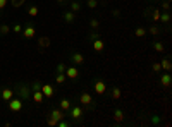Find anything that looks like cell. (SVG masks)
I'll return each mask as SVG.
<instances>
[{
	"label": "cell",
	"instance_id": "cell-1",
	"mask_svg": "<svg viewBox=\"0 0 172 127\" xmlns=\"http://www.w3.org/2000/svg\"><path fill=\"white\" fill-rule=\"evenodd\" d=\"M62 119H65V112H64V110H60V108H55V110H52V112H50L48 126H57V122H59V120H62Z\"/></svg>",
	"mask_w": 172,
	"mask_h": 127
},
{
	"label": "cell",
	"instance_id": "cell-2",
	"mask_svg": "<svg viewBox=\"0 0 172 127\" xmlns=\"http://www.w3.org/2000/svg\"><path fill=\"white\" fill-rule=\"evenodd\" d=\"M9 110H10V112H21V110H22V100H19V98H10V100H9Z\"/></svg>",
	"mask_w": 172,
	"mask_h": 127
},
{
	"label": "cell",
	"instance_id": "cell-3",
	"mask_svg": "<svg viewBox=\"0 0 172 127\" xmlns=\"http://www.w3.org/2000/svg\"><path fill=\"white\" fill-rule=\"evenodd\" d=\"M93 89H95L96 95H103V93L107 91V84H105L102 79H96V81L93 83Z\"/></svg>",
	"mask_w": 172,
	"mask_h": 127
},
{
	"label": "cell",
	"instance_id": "cell-4",
	"mask_svg": "<svg viewBox=\"0 0 172 127\" xmlns=\"http://www.w3.org/2000/svg\"><path fill=\"white\" fill-rule=\"evenodd\" d=\"M79 103H81V105H86V107H91V103H93V96H91L88 91H83V93L79 95Z\"/></svg>",
	"mask_w": 172,
	"mask_h": 127
},
{
	"label": "cell",
	"instance_id": "cell-5",
	"mask_svg": "<svg viewBox=\"0 0 172 127\" xmlns=\"http://www.w3.org/2000/svg\"><path fill=\"white\" fill-rule=\"evenodd\" d=\"M64 74H65V77H69V79H78V77H79V69H78V67H65Z\"/></svg>",
	"mask_w": 172,
	"mask_h": 127
},
{
	"label": "cell",
	"instance_id": "cell-6",
	"mask_svg": "<svg viewBox=\"0 0 172 127\" xmlns=\"http://www.w3.org/2000/svg\"><path fill=\"white\" fill-rule=\"evenodd\" d=\"M21 33H22V36H24V38H28V40H29V38H34L36 29H34V26H26V28H22V31H21Z\"/></svg>",
	"mask_w": 172,
	"mask_h": 127
},
{
	"label": "cell",
	"instance_id": "cell-7",
	"mask_svg": "<svg viewBox=\"0 0 172 127\" xmlns=\"http://www.w3.org/2000/svg\"><path fill=\"white\" fill-rule=\"evenodd\" d=\"M40 91L43 93V96H45V98H52V96H53V93H55V91H53V88H52L50 84H41Z\"/></svg>",
	"mask_w": 172,
	"mask_h": 127
},
{
	"label": "cell",
	"instance_id": "cell-8",
	"mask_svg": "<svg viewBox=\"0 0 172 127\" xmlns=\"http://www.w3.org/2000/svg\"><path fill=\"white\" fill-rule=\"evenodd\" d=\"M69 110H71V117H72L74 120H79V119L83 117V108H81V107H71Z\"/></svg>",
	"mask_w": 172,
	"mask_h": 127
},
{
	"label": "cell",
	"instance_id": "cell-9",
	"mask_svg": "<svg viewBox=\"0 0 172 127\" xmlns=\"http://www.w3.org/2000/svg\"><path fill=\"white\" fill-rule=\"evenodd\" d=\"M160 84H162V88H171V84H172V77H171V74L167 72V74H162L160 76Z\"/></svg>",
	"mask_w": 172,
	"mask_h": 127
},
{
	"label": "cell",
	"instance_id": "cell-10",
	"mask_svg": "<svg viewBox=\"0 0 172 127\" xmlns=\"http://www.w3.org/2000/svg\"><path fill=\"white\" fill-rule=\"evenodd\" d=\"M43 100H45V96H43V93H41L40 89H36V91H33V101H34L36 105H40V103H43Z\"/></svg>",
	"mask_w": 172,
	"mask_h": 127
},
{
	"label": "cell",
	"instance_id": "cell-11",
	"mask_svg": "<svg viewBox=\"0 0 172 127\" xmlns=\"http://www.w3.org/2000/svg\"><path fill=\"white\" fill-rule=\"evenodd\" d=\"M12 96H14V91H12L10 88H3V89H2V100H3V101H9Z\"/></svg>",
	"mask_w": 172,
	"mask_h": 127
},
{
	"label": "cell",
	"instance_id": "cell-12",
	"mask_svg": "<svg viewBox=\"0 0 172 127\" xmlns=\"http://www.w3.org/2000/svg\"><path fill=\"white\" fill-rule=\"evenodd\" d=\"M103 48H105V43H103L100 38H98V40H93V50H95V52H102Z\"/></svg>",
	"mask_w": 172,
	"mask_h": 127
},
{
	"label": "cell",
	"instance_id": "cell-13",
	"mask_svg": "<svg viewBox=\"0 0 172 127\" xmlns=\"http://www.w3.org/2000/svg\"><path fill=\"white\" fill-rule=\"evenodd\" d=\"M72 62L76 64V65H81V64H84V57L81 55V53H72Z\"/></svg>",
	"mask_w": 172,
	"mask_h": 127
},
{
	"label": "cell",
	"instance_id": "cell-14",
	"mask_svg": "<svg viewBox=\"0 0 172 127\" xmlns=\"http://www.w3.org/2000/svg\"><path fill=\"white\" fill-rule=\"evenodd\" d=\"M134 36H136V38H143V36H146V28H143V26L136 28V29H134Z\"/></svg>",
	"mask_w": 172,
	"mask_h": 127
},
{
	"label": "cell",
	"instance_id": "cell-15",
	"mask_svg": "<svg viewBox=\"0 0 172 127\" xmlns=\"http://www.w3.org/2000/svg\"><path fill=\"white\" fill-rule=\"evenodd\" d=\"M160 65H162V69H164L165 72H171V69H172L171 58H165V60H162V62H160Z\"/></svg>",
	"mask_w": 172,
	"mask_h": 127
},
{
	"label": "cell",
	"instance_id": "cell-16",
	"mask_svg": "<svg viewBox=\"0 0 172 127\" xmlns=\"http://www.w3.org/2000/svg\"><path fill=\"white\" fill-rule=\"evenodd\" d=\"M121 96H122V91H121V88H112V100H121Z\"/></svg>",
	"mask_w": 172,
	"mask_h": 127
},
{
	"label": "cell",
	"instance_id": "cell-17",
	"mask_svg": "<svg viewBox=\"0 0 172 127\" xmlns=\"http://www.w3.org/2000/svg\"><path fill=\"white\" fill-rule=\"evenodd\" d=\"M59 108H60V110H64V112H67V110L71 108V101H69V100H65V98H64V100H60Z\"/></svg>",
	"mask_w": 172,
	"mask_h": 127
},
{
	"label": "cell",
	"instance_id": "cell-18",
	"mask_svg": "<svg viewBox=\"0 0 172 127\" xmlns=\"http://www.w3.org/2000/svg\"><path fill=\"white\" fill-rule=\"evenodd\" d=\"M114 120H115V122H117V124H119V122H122V120H124V114H122V112H121V110H119V108H117V110H115V112H114Z\"/></svg>",
	"mask_w": 172,
	"mask_h": 127
},
{
	"label": "cell",
	"instance_id": "cell-19",
	"mask_svg": "<svg viewBox=\"0 0 172 127\" xmlns=\"http://www.w3.org/2000/svg\"><path fill=\"white\" fill-rule=\"evenodd\" d=\"M150 15H152V19H153L155 22H160V9L152 10V12H150Z\"/></svg>",
	"mask_w": 172,
	"mask_h": 127
},
{
	"label": "cell",
	"instance_id": "cell-20",
	"mask_svg": "<svg viewBox=\"0 0 172 127\" xmlns=\"http://www.w3.org/2000/svg\"><path fill=\"white\" fill-rule=\"evenodd\" d=\"M146 33H150V34H153V36H159L162 31H160V28H159V26H152V28H148V29H146Z\"/></svg>",
	"mask_w": 172,
	"mask_h": 127
},
{
	"label": "cell",
	"instance_id": "cell-21",
	"mask_svg": "<svg viewBox=\"0 0 172 127\" xmlns=\"http://www.w3.org/2000/svg\"><path fill=\"white\" fill-rule=\"evenodd\" d=\"M160 21H162V22H169V21H171V14H169V10L160 12Z\"/></svg>",
	"mask_w": 172,
	"mask_h": 127
},
{
	"label": "cell",
	"instance_id": "cell-22",
	"mask_svg": "<svg viewBox=\"0 0 172 127\" xmlns=\"http://www.w3.org/2000/svg\"><path fill=\"white\" fill-rule=\"evenodd\" d=\"M64 19H65V22H72V21H74V12H72V10L65 12V14H64Z\"/></svg>",
	"mask_w": 172,
	"mask_h": 127
},
{
	"label": "cell",
	"instance_id": "cell-23",
	"mask_svg": "<svg viewBox=\"0 0 172 127\" xmlns=\"http://www.w3.org/2000/svg\"><path fill=\"white\" fill-rule=\"evenodd\" d=\"M153 48H155V52H159V53H162V52H165V46L160 43V41H155V45H153Z\"/></svg>",
	"mask_w": 172,
	"mask_h": 127
},
{
	"label": "cell",
	"instance_id": "cell-24",
	"mask_svg": "<svg viewBox=\"0 0 172 127\" xmlns=\"http://www.w3.org/2000/svg\"><path fill=\"white\" fill-rule=\"evenodd\" d=\"M71 10H72L74 14L79 12V10H81V3H79V2H72V3H71Z\"/></svg>",
	"mask_w": 172,
	"mask_h": 127
},
{
	"label": "cell",
	"instance_id": "cell-25",
	"mask_svg": "<svg viewBox=\"0 0 172 127\" xmlns=\"http://www.w3.org/2000/svg\"><path fill=\"white\" fill-rule=\"evenodd\" d=\"M28 14H29L31 17H36V15H38V5H33V7H29Z\"/></svg>",
	"mask_w": 172,
	"mask_h": 127
},
{
	"label": "cell",
	"instance_id": "cell-26",
	"mask_svg": "<svg viewBox=\"0 0 172 127\" xmlns=\"http://www.w3.org/2000/svg\"><path fill=\"white\" fill-rule=\"evenodd\" d=\"M48 45H50V40H48L47 36H43V38L40 40V46H41V48H47Z\"/></svg>",
	"mask_w": 172,
	"mask_h": 127
},
{
	"label": "cell",
	"instance_id": "cell-27",
	"mask_svg": "<svg viewBox=\"0 0 172 127\" xmlns=\"http://www.w3.org/2000/svg\"><path fill=\"white\" fill-rule=\"evenodd\" d=\"M55 81H57L59 84H62V83L65 81V74H64V72H59V74H57V77H55Z\"/></svg>",
	"mask_w": 172,
	"mask_h": 127
},
{
	"label": "cell",
	"instance_id": "cell-28",
	"mask_svg": "<svg viewBox=\"0 0 172 127\" xmlns=\"http://www.w3.org/2000/svg\"><path fill=\"white\" fill-rule=\"evenodd\" d=\"M19 93H21V96H24V98H28V96H29V89H28L26 86H21Z\"/></svg>",
	"mask_w": 172,
	"mask_h": 127
},
{
	"label": "cell",
	"instance_id": "cell-29",
	"mask_svg": "<svg viewBox=\"0 0 172 127\" xmlns=\"http://www.w3.org/2000/svg\"><path fill=\"white\" fill-rule=\"evenodd\" d=\"M7 33H10V26L2 24V26H0V34H7Z\"/></svg>",
	"mask_w": 172,
	"mask_h": 127
},
{
	"label": "cell",
	"instance_id": "cell-30",
	"mask_svg": "<svg viewBox=\"0 0 172 127\" xmlns=\"http://www.w3.org/2000/svg\"><path fill=\"white\" fill-rule=\"evenodd\" d=\"M171 9V3H169V0H164L162 3H160V10H169Z\"/></svg>",
	"mask_w": 172,
	"mask_h": 127
},
{
	"label": "cell",
	"instance_id": "cell-31",
	"mask_svg": "<svg viewBox=\"0 0 172 127\" xmlns=\"http://www.w3.org/2000/svg\"><path fill=\"white\" fill-rule=\"evenodd\" d=\"M152 71H153V72H162V65H160V62H155V64L152 65Z\"/></svg>",
	"mask_w": 172,
	"mask_h": 127
},
{
	"label": "cell",
	"instance_id": "cell-32",
	"mask_svg": "<svg viewBox=\"0 0 172 127\" xmlns=\"http://www.w3.org/2000/svg\"><path fill=\"white\" fill-rule=\"evenodd\" d=\"M86 3H88L90 9H96V7H98V0H88Z\"/></svg>",
	"mask_w": 172,
	"mask_h": 127
},
{
	"label": "cell",
	"instance_id": "cell-33",
	"mask_svg": "<svg viewBox=\"0 0 172 127\" xmlns=\"http://www.w3.org/2000/svg\"><path fill=\"white\" fill-rule=\"evenodd\" d=\"M90 26H91L93 29H96V28L100 26V21H98V19H91V21H90Z\"/></svg>",
	"mask_w": 172,
	"mask_h": 127
},
{
	"label": "cell",
	"instance_id": "cell-34",
	"mask_svg": "<svg viewBox=\"0 0 172 127\" xmlns=\"http://www.w3.org/2000/svg\"><path fill=\"white\" fill-rule=\"evenodd\" d=\"M10 3L14 7H21V5H24V0H10Z\"/></svg>",
	"mask_w": 172,
	"mask_h": 127
},
{
	"label": "cell",
	"instance_id": "cell-35",
	"mask_svg": "<svg viewBox=\"0 0 172 127\" xmlns=\"http://www.w3.org/2000/svg\"><path fill=\"white\" fill-rule=\"evenodd\" d=\"M12 31H14V33H21V31H22V26H21V24H16V26L12 28Z\"/></svg>",
	"mask_w": 172,
	"mask_h": 127
},
{
	"label": "cell",
	"instance_id": "cell-36",
	"mask_svg": "<svg viewBox=\"0 0 172 127\" xmlns=\"http://www.w3.org/2000/svg\"><path fill=\"white\" fill-rule=\"evenodd\" d=\"M98 38H100V34H98V33H95V31L90 34V40H91V41H93V40H98Z\"/></svg>",
	"mask_w": 172,
	"mask_h": 127
},
{
	"label": "cell",
	"instance_id": "cell-37",
	"mask_svg": "<svg viewBox=\"0 0 172 127\" xmlns=\"http://www.w3.org/2000/svg\"><path fill=\"white\" fill-rule=\"evenodd\" d=\"M65 71V64H59L57 65V72H64Z\"/></svg>",
	"mask_w": 172,
	"mask_h": 127
},
{
	"label": "cell",
	"instance_id": "cell-38",
	"mask_svg": "<svg viewBox=\"0 0 172 127\" xmlns=\"http://www.w3.org/2000/svg\"><path fill=\"white\" fill-rule=\"evenodd\" d=\"M112 15H114V17H119V15H121V10H119V9L112 10Z\"/></svg>",
	"mask_w": 172,
	"mask_h": 127
},
{
	"label": "cell",
	"instance_id": "cell-39",
	"mask_svg": "<svg viewBox=\"0 0 172 127\" xmlns=\"http://www.w3.org/2000/svg\"><path fill=\"white\" fill-rule=\"evenodd\" d=\"M41 88V83H34L33 84V91H36V89H40Z\"/></svg>",
	"mask_w": 172,
	"mask_h": 127
},
{
	"label": "cell",
	"instance_id": "cell-40",
	"mask_svg": "<svg viewBox=\"0 0 172 127\" xmlns=\"http://www.w3.org/2000/svg\"><path fill=\"white\" fill-rule=\"evenodd\" d=\"M7 3H9V0H0V10H2V9L7 5Z\"/></svg>",
	"mask_w": 172,
	"mask_h": 127
},
{
	"label": "cell",
	"instance_id": "cell-41",
	"mask_svg": "<svg viewBox=\"0 0 172 127\" xmlns=\"http://www.w3.org/2000/svg\"><path fill=\"white\" fill-rule=\"evenodd\" d=\"M57 2H59V3H62V2H65V0H57Z\"/></svg>",
	"mask_w": 172,
	"mask_h": 127
}]
</instances>
